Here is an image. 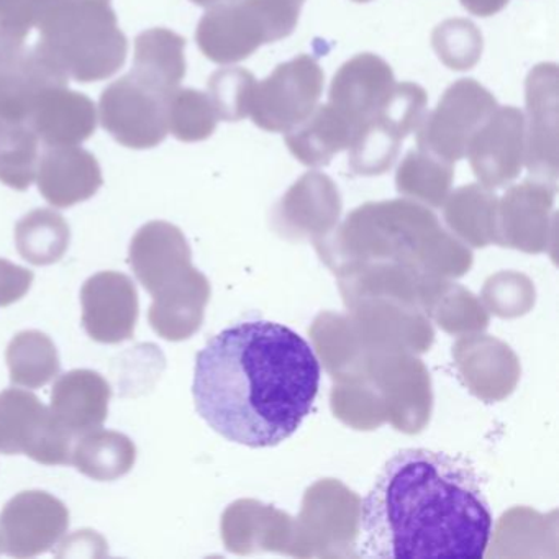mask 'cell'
Segmentation results:
<instances>
[{
	"mask_svg": "<svg viewBox=\"0 0 559 559\" xmlns=\"http://www.w3.org/2000/svg\"><path fill=\"white\" fill-rule=\"evenodd\" d=\"M320 362L289 326L248 320L222 330L195 358L199 415L212 430L248 448L296 433L319 394Z\"/></svg>",
	"mask_w": 559,
	"mask_h": 559,
	"instance_id": "1",
	"label": "cell"
},
{
	"mask_svg": "<svg viewBox=\"0 0 559 559\" xmlns=\"http://www.w3.org/2000/svg\"><path fill=\"white\" fill-rule=\"evenodd\" d=\"M359 525L365 558H484L493 520L466 457L405 448L379 471Z\"/></svg>",
	"mask_w": 559,
	"mask_h": 559,
	"instance_id": "2",
	"label": "cell"
},
{
	"mask_svg": "<svg viewBox=\"0 0 559 559\" xmlns=\"http://www.w3.org/2000/svg\"><path fill=\"white\" fill-rule=\"evenodd\" d=\"M306 0H235L204 15L198 41L209 60L221 64L248 60L263 45L294 34Z\"/></svg>",
	"mask_w": 559,
	"mask_h": 559,
	"instance_id": "3",
	"label": "cell"
},
{
	"mask_svg": "<svg viewBox=\"0 0 559 559\" xmlns=\"http://www.w3.org/2000/svg\"><path fill=\"white\" fill-rule=\"evenodd\" d=\"M428 96L415 83H395L374 117L356 133L348 148V165L356 175H384L397 159L401 145L427 114Z\"/></svg>",
	"mask_w": 559,
	"mask_h": 559,
	"instance_id": "4",
	"label": "cell"
},
{
	"mask_svg": "<svg viewBox=\"0 0 559 559\" xmlns=\"http://www.w3.org/2000/svg\"><path fill=\"white\" fill-rule=\"evenodd\" d=\"M497 107L496 97L477 81L457 80L415 130L418 150L454 165Z\"/></svg>",
	"mask_w": 559,
	"mask_h": 559,
	"instance_id": "5",
	"label": "cell"
},
{
	"mask_svg": "<svg viewBox=\"0 0 559 559\" xmlns=\"http://www.w3.org/2000/svg\"><path fill=\"white\" fill-rule=\"evenodd\" d=\"M325 87V73L309 55L276 67L254 86L250 116L264 132L287 133L319 106Z\"/></svg>",
	"mask_w": 559,
	"mask_h": 559,
	"instance_id": "6",
	"label": "cell"
},
{
	"mask_svg": "<svg viewBox=\"0 0 559 559\" xmlns=\"http://www.w3.org/2000/svg\"><path fill=\"white\" fill-rule=\"evenodd\" d=\"M74 441L34 392L14 388L0 392V453L64 466L71 464Z\"/></svg>",
	"mask_w": 559,
	"mask_h": 559,
	"instance_id": "7",
	"label": "cell"
},
{
	"mask_svg": "<svg viewBox=\"0 0 559 559\" xmlns=\"http://www.w3.org/2000/svg\"><path fill=\"white\" fill-rule=\"evenodd\" d=\"M70 526L68 507L44 490H25L0 513V538L9 556L34 558L60 542Z\"/></svg>",
	"mask_w": 559,
	"mask_h": 559,
	"instance_id": "8",
	"label": "cell"
},
{
	"mask_svg": "<svg viewBox=\"0 0 559 559\" xmlns=\"http://www.w3.org/2000/svg\"><path fill=\"white\" fill-rule=\"evenodd\" d=\"M525 163L536 178H558L559 71L558 64L539 63L525 81Z\"/></svg>",
	"mask_w": 559,
	"mask_h": 559,
	"instance_id": "9",
	"label": "cell"
},
{
	"mask_svg": "<svg viewBox=\"0 0 559 559\" xmlns=\"http://www.w3.org/2000/svg\"><path fill=\"white\" fill-rule=\"evenodd\" d=\"M83 325L97 343L130 340L139 322L140 302L135 284L127 274L103 271L84 283L81 290Z\"/></svg>",
	"mask_w": 559,
	"mask_h": 559,
	"instance_id": "10",
	"label": "cell"
},
{
	"mask_svg": "<svg viewBox=\"0 0 559 559\" xmlns=\"http://www.w3.org/2000/svg\"><path fill=\"white\" fill-rule=\"evenodd\" d=\"M466 156L487 186L512 181L525 162V114L513 106L497 107L474 133Z\"/></svg>",
	"mask_w": 559,
	"mask_h": 559,
	"instance_id": "11",
	"label": "cell"
},
{
	"mask_svg": "<svg viewBox=\"0 0 559 559\" xmlns=\"http://www.w3.org/2000/svg\"><path fill=\"white\" fill-rule=\"evenodd\" d=\"M395 86L394 71L374 53H359L346 61L330 86L329 104L359 132Z\"/></svg>",
	"mask_w": 559,
	"mask_h": 559,
	"instance_id": "12",
	"label": "cell"
},
{
	"mask_svg": "<svg viewBox=\"0 0 559 559\" xmlns=\"http://www.w3.org/2000/svg\"><path fill=\"white\" fill-rule=\"evenodd\" d=\"M129 261L152 299L189 277L182 276L189 261L185 238L178 228L165 222H152L140 228L130 245Z\"/></svg>",
	"mask_w": 559,
	"mask_h": 559,
	"instance_id": "13",
	"label": "cell"
},
{
	"mask_svg": "<svg viewBox=\"0 0 559 559\" xmlns=\"http://www.w3.org/2000/svg\"><path fill=\"white\" fill-rule=\"evenodd\" d=\"M109 382L91 369L60 376L51 389L50 412L73 438L103 427L109 415Z\"/></svg>",
	"mask_w": 559,
	"mask_h": 559,
	"instance_id": "14",
	"label": "cell"
},
{
	"mask_svg": "<svg viewBox=\"0 0 559 559\" xmlns=\"http://www.w3.org/2000/svg\"><path fill=\"white\" fill-rule=\"evenodd\" d=\"M356 130L330 104L316 110L299 126L286 133L289 152L302 165L320 168L330 165L333 156L348 150Z\"/></svg>",
	"mask_w": 559,
	"mask_h": 559,
	"instance_id": "15",
	"label": "cell"
},
{
	"mask_svg": "<svg viewBox=\"0 0 559 559\" xmlns=\"http://www.w3.org/2000/svg\"><path fill=\"white\" fill-rule=\"evenodd\" d=\"M136 447L119 431L97 430L76 438L71 464L94 480H116L135 466Z\"/></svg>",
	"mask_w": 559,
	"mask_h": 559,
	"instance_id": "16",
	"label": "cell"
},
{
	"mask_svg": "<svg viewBox=\"0 0 559 559\" xmlns=\"http://www.w3.org/2000/svg\"><path fill=\"white\" fill-rule=\"evenodd\" d=\"M5 361L12 384L38 389L60 374V355L50 336L38 330L17 333L9 343Z\"/></svg>",
	"mask_w": 559,
	"mask_h": 559,
	"instance_id": "17",
	"label": "cell"
},
{
	"mask_svg": "<svg viewBox=\"0 0 559 559\" xmlns=\"http://www.w3.org/2000/svg\"><path fill=\"white\" fill-rule=\"evenodd\" d=\"M19 253L35 266L58 263L70 247V227L61 215L35 211L15 228Z\"/></svg>",
	"mask_w": 559,
	"mask_h": 559,
	"instance_id": "18",
	"label": "cell"
},
{
	"mask_svg": "<svg viewBox=\"0 0 559 559\" xmlns=\"http://www.w3.org/2000/svg\"><path fill=\"white\" fill-rule=\"evenodd\" d=\"M431 47L444 67L453 71H469L483 57V34L467 19H448L431 34Z\"/></svg>",
	"mask_w": 559,
	"mask_h": 559,
	"instance_id": "19",
	"label": "cell"
},
{
	"mask_svg": "<svg viewBox=\"0 0 559 559\" xmlns=\"http://www.w3.org/2000/svg\"><path fill=\"white\" fill-rule=\"evenodd\" d=\"M451 179H453V165L441 162L421 150L408 152L397 171V185L401 191L428 199L441 198L450 186Z\"/></svg>",
	"mask_w": 559,
	"mask_h": 559,
	"instance_id": "20",
	"label": "cell"
},
{
	"mask_svg": "<svg viewBox=\"0 0 559 559\" xmlns=\"http://www.w3.org/2000/svg\"><path fill=\"white\" fill-rule=\"evenodd\" d=\"M257 78L243 68H227L211 78L214 109L225 122H240L250 116Z\"/></svg>",
	"mask_w": 559,
	"mask_h": 559,
	"instance_id": "21",
	"label": "cell"
},
{
	"mask_svg": "<svg viewBox=\"0 0 559 559\" xmlns=\"http://www.w3.org/2000/svg\"><path fill=\"white\" fill-rule=\"evenodd\" d=\"M176 107V132L179 139L204 140L214 132L217 112L204 94L185 91Z\"/></svg>",
	"mask_w": 559,
	"mask_h": 559,
	"instance_id": "22",
	"label": "cell"
},
{
	"mask_svg": "<svg viewBox=\"0 0 559 559\" xmlns=\"http://www.w3.org/2000/svg\"><path fill=\"white\" fill-rule=\"evenodd\" d=\"M34 273L0 258V307L19 302L34 284Z\"/></svg>",
	"mask_w": 559,
	"mask_h": 559,
	"instance_id": "23",
	"label": "cell"
},
{
	"mask_svg": "<svg viewBox=\"0 0 559 559\" xmlns=\"http://www.w3.org/2000/svg\"><path fill=\"white\" fill-rule=\"evenodd\" d=\"M461 5L476 17H492L509 5L510 0H460Z\"/></svg>",
	"mask_w": 559,
	"mask_h": 559,
	"instance_id": "24",
	"label": "cell"
},
{
	"mask_svg": "<svg viewBox=\"0 0 559 559\" xmlns=\"http://www.w3.org/2000/svg\"><path fill=\"white\" fill-rule=\"evenodd\" d=\"M194 2L199 5H221L227 4V2H235V0H194Z\"/></svg>",
	"mask_w": 559,
	"mask_h": 559,
	"instance_id": "25",
	"label": "cell"
},
{
	"mask_svg": "<svg viewBox=\"0 0 559 559\" xmlns=\"http://www.w3.org/2000/svg\"><path fill=\"white\" fill-rule=\"evenodd\" d=\"M353 2H358V4H366V2H371V0H353Z\"/></svg>",
	"mask_w": 559,
	"mask_h": 559,
	"instance_id": "26",
	"label": "cell"
},
{
	"mask_svg": "<svg viewBox=\"0 0 559 559\" xmlns=\"http://www.w3.org/2000/svg\"><path fill=\"white\" fill-rule=\"evenodd\" d=\"M2 549H4V546H2V538H0V551H2Z\"/></svg>",
	"mask_w": 559,
	"mask_h": 559,
	"instance_id": "27",
	"label": "cell"
}]
</instances>
